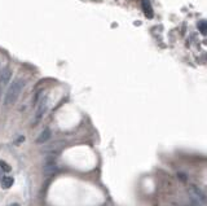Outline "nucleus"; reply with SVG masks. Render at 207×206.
Masks as SVG:
<instances>
[{
  "label": "nucleus",
  "instance_id": "obj_4",
  "mask_svg": "<svg viewBox=\"0 0 207 206\" xmlns=\"http://www.w3.org/2000/svg\"><path fill=\"white\" fill-rule=\"evenodd\" d=\"M49 137H51V130H49V128H44L43 132L38 136V139H36V144H43V143H46Z\"/></svg>",
  "mask_w": 207,
  "mask_h": 206
},
{
  "label": "nucleus",
  "instance_id": "obj_14",
  "mask_svg": "<svg viewBox=\"0 0 207 206\" xmlns=\"http://www.w3.org/2000/svg\"><path fill=\"white\" fill-rule=\"evenodd\" d=\"M0 95H2V90H0Z\"/></svg>",
  "mask_w": 207,
  "mask_h": 206
},
{
  "label": "nucleus",
  "instance_id": "obj_11",
  "mask_svg": "<svg viewBox=\"0 0 207 206\" xmlns=\"http://www.w3.org/2000/svg\"><path fill=\"white\" fill-rule=\"evenodd\" d=\"M177 176L180 178V180H183V181H187V175L185 174H181V172H179L177 174Z\"/></svg>",
  "mask_w": 207,
  "mask_h": 206
},
{
  "label": "nucleus",
  "instance_id": "obj_10",
  "mask_svg": "<svg viewBox=\"0 0 207 206\" xmlns=\"http://www.w3.org/2000/svg\"><path fill=\"white\" fill-rule=\"evenodd\" d=\"M192 206H202V204L197 200H194V198H192Z\"/></svg>",
  "mask_w": 207,
  "mask_h": 206
},
{
  "label": "nucleus",
  "instance_id": "obj_7",
  "mask_svg": "<svg viewBox=\"0 0 207 206\" xmlns=\"http://www.w3.org/2000/svg\"><path fill=\"white\" fill-rule=\"evenodd\" d=\"M46 110H47V97L44 99V100H42V102H40V106H39V109H38V112H36V118H40V117H43V114L46 113Z\"/></svg>",
  "mask_w": 207,
  "mask_h": 206
},
{
  "label": "nucleus",
  "instance_id": "obj_12",
  "mask_svg": "<svg viewBox=\"0 0 207 206\" xmlns=\"http://www.w3.org/2000/svg\"><path fill=\"white\" fill-rule=\"evenodd\" d=\"M201 33L206 34V24H205V22H202V24H201Z\"/></svg>",
  "mask_w": 207,
  "mask_h": 206
},
{
  "label": "nucleus",
  "instance_id": "obj_1",
  "mask_svg": "<svg viewBox=\"0 0 207 206\" xmlns=\"http://www.w3.org/2000/svg\"><path fill=\"white\" fill-rule=\"evenodd\" d=\"M24 87H25V79L17 78V79L13 80L12 84H11L9 88H8V91H7V93H5V97H4V104H5V106L13 105L14 102L18 100L22 90H24Z\"/></svg>",
  "mask_w": 207,
  "mask_h": 206
},
{
  "label": "nucleus",
  "instance_id": "obj_6",
  "mask_svg": "<svg viewBox=\"0 0 207 206\" xmlns=\"http://www.w3.org/2000/svg\"><path fill=\"white\" fill-rule=\"evenodd\" d=\"M57 170H58V168H57V165L55 162L46 163V166H44V168H43V171H44V174H46V175H53Z\"/></svg>",
  "mask_w": 207,
  "mask_h": 206
},
{
  "label": "nucleus",
  "instance_id": "obj_8",
  "mask_svg": "<svg viewBox=\"0 0 207 206\" xmlns=\"http://www.w3.org/2000/svg\"><path fill=\"white\" fill-rule=\"evenodd\" d=\"M13 183H14V180H13L12 176H4V178L2 179V187L4 189H8L13 186Z\"/></svg>",
  "mask_w": 207,
  "mask_h": 206
},
{
  "label": "nucleus",
  "instance_id": "obj_13",
  "mask_svg": "<svg viewBox=\"0 0 207 206\" xmlns=\"http://www.w3.org/2000/svg\"><path fill=\"white\" fill-rule=\"evenodd\" d=\"M12 206H18V205H17V204H14V205H12Z\"/></svg>",
  "mask_w": 207,
  "mask_h": 206
},
{
  "label": "nucleus",
  "instance_id": "obj_5",
  "mask_svg": "<svg viewBox=\"0 0 207 206\" xmlns=\"http://www.w3.org/2000/svg\"><path fill=\"white\" fill-rule=\"evenodd\" d=\"M11 75H12V71H11V69H4L3 71H2V74H0V84H7L9 82V79H11Z\"/></svg>",
  "mask_w": 207,
  "mask_h": 206
},
{
  "label": "nucleus",
  "instance_id": "obj_3",
  "mask_svg": "<svg viewBox=\"0 0 207 206\" xmlns=\"http://www.w3.org/2000/svg\"><path fill=\"white\" fill-rule=\"evenodd\" d=\"M190 193H192V198H194V200L199 201L201 204H203V202L206 201L205 193H203L199 188H197L196 186H192V187H190Z\"/></svg>",
  "mask_w": 207,
  "mask_h": 206
},
{
  "label": "nucleus",
  "instance_id": "obj_2",
  "mask_svg": "<svg viewBox=\"0 0 207 206\" xmlns=\"http://www.w3.org/2000/svg\"><path fill=\"white\" fill-rule=\"evenodd\" d=\"M65 146V141H55V143H52V144H49V145H47L46 148H44V152H47L48 154H56L57 153H60L61 152V149Z\"/></svg>",
  "mask_w": 207,
  "mask_h": 206
},
{
  "label": "nucleus",
  "instance_id": "obj_9",
  "mask_svg": "<svg viewBox=\"0 0 207 206\" xmlns=\"http://www.w3.org/2000/svg\"><path fill=\"white\" fill-rule=\"evenodd\" d=\"M0 167H2V170H4V171H11V166L7 162H4V161H0Z\"/></svg>",
  "mask_w": 207,
  "mask_h": 206
}]
</instances>
